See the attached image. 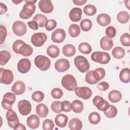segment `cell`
Returning <instances> with one entry per match:
<instances>
[{
    "label": "cell",
    "instance_id": "obj_1",
    "mask_svg": "<svg viewBox=\"0 0 130 130\" xmlns=\"http://www.w3.org/2000/svg\"><path fill=\"white\" fill-rule=\"evenodd\" d=\"M105 74V70L102 68H98L94 70L89 71L86 74L85 81L91 85L95 84L103 79Z\"/></svg>",
    "mask_w": 130,
    "mask_h": 130
},
{
    "label": "cell",
    "instance_id": "obj_2",
    "mask_svg": "<svg viewBox=\"0 0 130 130\" xmlns=\"http://www.w3.org/2000/svg\"><path fill=\"white\" fill-rule=\"evenodd\" d=\"M37 0L25 1V4L23 6L22 10L19 13V17L23 19L30 18L36 11L35 3Z\"/></svg>",
    "mask_w": 130,
    "mask_h": 130
},
{
    "label": "cell",
    "instance_id": "obj_3",
    "mask_svg": "<svg viewBox=\"0 0 130 130\" xmlns=\"http://www.w3.org/2000/svg\"><path fill=\"white\" fill-rule=\"evenodd\" d=\"M61 85L63 88L68 91H74L77 87V82L74 77L71 74L64 75L61 79Z\"/></svg>",
    "mask_w": 130,
    "mask_h": 130
},
{
    "label": "cell",
    "instance_id": "obj_4",
    "mask_svg": "<svg viewBox=\"0 0 130 130\" xmlns=\"http://www.w3.org/2000/svg\"><path fill=\"white\" fill-rule=\"evenodd\" d=\"M36 66L42 71H46L48 70L51 65V61L47 57L43 55H39L37 56L34 60Z\"/></svg>",
    "mask_w": 130,
    "mask_h": 130
},
{
    "label": "cell",
    "instance_id": "obj_5",
    "mask_svg": "<svg viewBox=\"0 0 130 130\" xmlns=\"http://www.w3.org/2000/svg\"><path fill=\"white\" fill-rule=\"evenodd\" d=\"M74 64L81 73L86 72L90 68V64L87 58L81 55H78L75 58Z\"/></svg>",
    "mask_w": 130,
    "mask_h": 130
},
{
    "label": "cell",
    "instance_id": "obj_6",
    "mask_svg": "<svg viewBox=\"0 0 130 130\" xmlns=\"http://www.w3.org/2000/svg\"><path fill=\"white\" fill-rule=\"evenodd\" d=\"M91 59L94 62L106 64L109 63L111 57L110 55L106 52L96 51L91 54Z\"/></svg>",
    "mask_w": 130,
    "mask_h": 130
},
{
    "label": "cell",
    "instance_id": "obj_7",
    "mask_svg": "<svg viewBox=\"0 0 130 130\" xmlns=\"http://www.w3.org/2000/svg\"><path fill=\"white\" fill-rule=\"evenodd\" d=\"M14 80V75L12 71L4 68L0 69V82L6 85L12 83Z\"/></svg>",
    "mask_w": 130,
    "mask_h": 130
},
{
    "label": "cell",
    "instance_id": "obj_8",
    "mask_svg": "<svg viewBox=\"0 0 130 130\" xmlns=\"http://www.w3.org/2000/svg\"><path fill=\"white\" fill-rule=\"evenodd\" d=\"M47 39L46 34L42 32L35 33L31 37V42L35 46L39 47L44 45Z\"/></svg>",
    "mask_w": 130,
    "mask_h": 130
},
{
    "label": "cell",
    "instance_id": "obj_9",
    "mask_svg": "<svg viewBox=\"0 0 130 130\" xmlns=\"http://www.w3.org/2000/svg\"><path fill=\"white\" fill-rule=\"evenodd\" d=\"M12 30L15 35L23 36L26 32V25L25 23L21 21H16L12 25Z\"/></svg>",
    "mask_w": 130,
    "mask_h": 130
},
{
    "label": "cell",
    "instance_id": "obj_10",
    "mask_svg": "<svg viewBox=\"0 0 130 130\" xmlns=\"http://www.w3.org/2000/svg\"><path fill=\"white\" fill-rule=\"evenodd\" d=\"M74 91L75 94L78 97L84 100L89 99L92 94L91 89L86 86L77 87Z\"/></svg>",
    "mask_w": 130,
    "mask_h": 130
},
{
    "label": "cell",
    "instance_id": "obj_11",
    "mask_svg": "<svg viewBox=\"0 0 130 130\" xmlns=\"http://www.w3.org/2000/svg\"><path fill=\"white\" fill-rule=\"evenodd\" d=\"M93 104L99 110L104 112L107 110L110 106L109 103L100 95L94 96L93 99Z\"/></svg>",
    "mask_w": 130,
    "mask_h": 130
},
{
    "label": "cell",
    "instance_id": "obj_12",
    "mask_svg": "<svg viewBox=\"0 0 130 130\" xmlns=\"http://www.w3.org/2000/svg\"><path fill=\"white\" fill-rule=\"evenodd\" d=\"M6 117L9 126L12 128H14L19 122L17 114L12 109L7 111L6 114Z\"/></svg>",
    "mask_w": 130,
    "mask_h": 130
},
{
    "label": "cell",
    "instance_id": "obj_13",
    "mask_svg": "<svg viewBox=\"0 0 130 130\" xmlns=\"http://www.w3.org/2000/svg\"><path fill=\"white\" fill-rule=\"evenodd\" d=\"M18 109L20 113L23 116L28 115L31 111V105L27 100H23L18 103Z\"/></svg>",
    "mask_w": 130,
    "mask_h": 130
},
{
    "label": "cell",
    "instance_id": "obj_14",
    "mask_svg": "<svg viewBox=\"0 0 130 130\" xmlns=\"http://www.w3.org/2000/svg\"><path fill=\"white\" fill-rule=\"evenodd\" d=\"M66 37L65 30L62 28H57L51 34L52 41L56 43H60L63 42Z\"/></svg>",
    "mask_w": 130,
    "mask_h": 130
},
{
    "label": "cell",
    "instance_id": "obj_15",
    "mask_svg": "<svg viewBox=\"0 0 130 130\" xmlns=\"http://www.w3.org/2000/svg\"><path fill=\"white\" fill-rule=\"evenodd\" d=\"M31 62L27 58H22L19 60L17 63V69L22 74H26L30 70Z\"/></svg>",
    "mask_w": 130,
    "mask_h": 130
},
{
    "label": "cell",
    "instance_id": "obj_16",
    "mask_svg": "<svg viewBox=\"0 0 130 130\" xmlns=\"http://www.w3.org/2000/svg\"><path fill=\"white\" fill-rule=\"evenodd\" d=\"M70 67L69 61L65 58L59 59L56 61L54 63L55 70L59 73H62L67 71Z\"/></svg>",
    "mask_w": 130,
    "mask_h": 130
},
{
    "label": "cell",
    "instance_id": "obj_17",
    "mask_svg": "<svg viewBox=\"0 0 130 130\" xmlns=\"http://www.w3.org/2000/svg\"><path fill=\"white\" fill-rule=\"evenodd\" d=\"M38 5L40 10L44 13H50L53 10V6L50 0H41Z\"/></svg>",
    "mask_w": 130,
    "mask_h": 130
},
{
    "label": "cell",
    "instance_id": "obj_18",
    "mask_svg": "<svg viewBox=\"0 0 130 130\" xmlns=\"http://www.w3.org/2000/svg\"><path fill=\"white\" fill-rule=\"evenodd\" d=\"M26 89L25 84L22 81H17L11 88L12 91L16 95L23 94Z\"/></svg>",
    "mask_w": 130,
    "mask_h": 130
},
{
    "label": "cell",
    "instance_id": "obj_19",
    "mask_svg": "<svg viewBox=\"0 0 130 130\" xmlns=\"http://www.w3.org/2000/svg\"><path fill=\"white\" fill-rule=\"evenodd\" d=\"M82 11L80 8L75 7L71 9L69 13L70 20L73 22L79 21L82 18Z\"/></svg>",
    "mask_w": 130,
    "mask_h": 130
},
{
    "label": "cell",
    "instance_id": "obj_20",
    "mask_svg": "<svg viewBox=\"0 0 130 130\" xmlns=\"http://www.w3.org/2000/svg\"><path fill=\"white\" fill-rule=\"evenodd\" d=\"M26 123L31 129H36L40 125V118L36 115H30L26 119Z\"/></svg>",
    "mask_w": 130,
    "mask_h": 130
},
{
    "label": "cell",
    "instance_id": "obj_21",
    "mask_svg": "<svg viewBox=\"0 0 130 130\" xmlns=\"http://www.w3.org/2000/svg\"><path fill=\"white\" fill-rule=\"evenodd\" d=\"M113 46V41L112 39L107 36L103 37L100 41L101 48L106 51L110 50Z\"/></svg>",
    "mask_w": 130,
    "mask_h": 130
},
{
    "label": "cell",
    "instance_id": "obj_22",
    "mask_svg": "<svg viewBox=\"0 0 130 130\" xmlns=\"http://www.w3.org/2000/svg\"><path fill=\"white\" fill-rule=\"evenodd\" d=\"M111 17L107 14L102 13L99 14L96 17V21L98 23L102 26H106L111 23Z\"/></svg>",
    "mask_w": 130,
    "mask_h": 130
},
{
    "label": "cell",
    "instance_id": "obj_23",
    "mask_svg": "<svg viewBox=\"0 0 130 130\" xmlns=\"http://www.w3.org/2000/svg\"><path fill=\"white\" fill-rule=\"evenodd\" d=\"M68 120V116L63 114L57 115L55 118V122L56 125L59 127H64L67 125Z\"/></svg>",
    "mask_w": 130,
    "mask_h": 130
},
{
    "label": "cell",
    "instance_id": "obj_24",
    "mask_svg": "<svg viewBox=\"0 0 130 130\" xmlns=\"http://www.w3.org/2000/svg\"><path fill=\"white\" fill-rule=\"evenodd\" d=\"M36 112L37 114L41 118L46 117L49 112V110L47 106L44 104H38L36 108Z\"/></svg>",
    "mask_w": 130,
    "mask_h": 130
},
{
    "label": "cell",
    "instance_id": "obj_25",
    "mask_svg": "<svg viewBox=\"0 0 130 130\" xmlns=\"http://www.w3.org/2000/svg\"><path fill=\"white\" fill-rule=\"evenodd\" d=\"M68 125L71 130H80L82 128V122L79 118H73L69 121Z\"/></svg>",
    "mask_w": 130,
    "mask_h": 130
},
{
    "label": "cell",
    "instance_id": "obj_26",
    "mask_svg": "<svg viewBox=\"0 0 130 130\" xmlns=\"http://www.w3.org/2000/svg\"><path fill=\"white\" fill-rule=\"evenodd\" d=\"M122 99V94L117 90H111L108 94V99L112 103H117Z\"/></svg>",
    "mask_w": 130,
    "mask_h": 130
},
{
    "label": "cell",
    "instance_id": "obj_27",
    "mask_svg": "<svg viewBox=\"0 0 130 130\" xmlns=\"http://www.w3.org/2000/svg\"><path fill=\"white\" fill-rule=\"evenodd\" d=\"M63 54L66 57H72L75 55L76 53V48L75 46L72 44L65 45L62 49Z\"/></svg>",
    "mask_w": 130,
    "mask_h": 130
},
{
    "label": "cell",
    "instance_id": "obj_28",
    "mask_svg": "<svg viewBox=\"0 0 130 130\" xmlns=\"http://www.w3.org/2000/svg\"><path fill=\"white\" fill-rule=\"evenodd\" d=\"M46 52L48 56L54 58L59 55L60 50L58 46L55 45H51L47 47Z\"/></svg>",
    "mask_w": 130,
    "mask_h": 130
},
{
    "label": "cell",
    "instance_id": "obj_29",
    "mask_svg": "<svg viewBox=\"0 0 130 130\" xmlns=\"http://www.w3.org/2000/svg\"><path fill=\"white\" fill-rule=\"evenodd\" d=\"M120 81L124 83H128L130 81V71L128 68H123L119 73Z\"/></svg>",
    "mask_w": 130,
    "mask_h": 130
},
{
    "label": "cell",
    "instance_id": "obj_30",
    "mask_svg": "<svg viewBox=\"0 0 130 130\" xmlns=\"http://www.w3.org/2000/svg\"><path fill=\"white\" fill-rule=\"evenodd\" d=\"M71 109L76 113H80L82 112L84 109V104L80 100H76L71 103Z\"/></svg>",
    "mask_w": 130,
    "mask_h": 130
},
{
    "label": "cell",
    "instance_id": "obj_31",
    "mask_svg": "<svg viewBox=\"0 0 130 130\" xmlns=\"http://www.w3.org/2000/svg\"><path fill=\"white\" fill-rule=\"evenodd\" d=\"M32 48L25 43L22 45L19 49V54L23 56H29L32 54Z\"/></svg>",
    "mask_w": 130,
    "mask_h": 130
},
{
    "label": "cell",
    "instance_id": "obj_32",
    "mask_svg": "<svg viewBox=\"0 0 130 130\" xmlns=\"http://www.w3.org/2000/svg\"><path fill=\"white\" fill-rule=\"evenodd\" d=\"M112 54L115 58L121 59L123 58L125 54V50L123 48L120 46L115 47L112 51Z\"/></svg>",
    "mask_w": 130,
    "mask_h": 130
},
{
    "label": "cell",
    "instance_id": "obj_33",
    "mask_svg": "<svg viewBox=\"0 0 130 130\" xmlns=\"http://www.w3.org/2000/svg\"><path fill=\"white\" fill-rule=\"evenodd\" d=\"M68 31L71 37L76 38L80 34V28L78 24H72L69 26Z\"/></svg>",
    "mask_w": 130,
    "mask_h": 130
},
{
    "label": "cell",
    "instance_id": "obj_34",
    "mask_svg": "<svg viewBox=\"0 0 130 130\" xmlns=\"http://www.w3.org/2000/svg\"><path fill=\"white\" fill-rule=\"evenodd\" d=\"M33 20L36 21L38 23L40 27H43L45 25V23L48 20L47 17L44 15L38 14L34 17Z\"/></svg>",
    "mask_w": 130,
    "mask_h": 130
},
{
    "label": "cell",
    "instance_id": "obj_35",
    "mask_svg": "<svg viewBox=\"0 0 130 130\" xmlns=\"http://www.w3.org/2000/svg\"><path fill=\"white\" fill-rule=\"evenodd\" d=\"M11 54L7 50H2L0 52V64L1 66L5 65L10 59Z\"/></svg>",
    "mask_w": 130,
    "mask_h": 130
},
{
    "label": "cell",
    "instance_id": "obj_36",
    "mask_svg": "<svg viewBox=\"0 0 130 130\" xmlns=\"http://www.w3.org/2000/svg\"><path fill=\"white\" fill-rule=\"evenodd\" d=\"M129 19V15L126 11H121L117 15V19L121 23L124 24L127 23Z\"/></svg>",
    "mask_w": 130,
    "mask_h": 130
},
{
    "label": "cell",
    "instance_id": "obj_37",
    "mask_svg": "<svg viewBox=\"0 0 130 130\" xmlns=\"http://www.w3.org/2000/svg\"><path fill=\"white\" fill-rule=\"evenodd\" d=\"M78 49L81 53L85 54H88L92 51L91 46L86 42L80 43L78 46Z\"/></svg>",
    "mask_w": 130,
    "mask_h": 130
},
{
    "label": "cell",
    "instance_id": "obj_38",
    "mask_svg": "<svg viewBox=\"0 0 130 130\" xmlns=\"http://www.w3.org/2000/svg\"><path fill=\"white\" fill-rule=\"evenodd\" d=\"M105 115L109 118H113L117 114V109L116 107L112 105H110L108 109L104 112Z\"/></svg>",
    "mask_w": 130,
    "mask_h": 130
},
{
    "label": "cell",
    "instance_id": "obj_39",
    "mask_svg": "<svg viewBox=\"0 0 130 130\" xmlns=\"http://www.w3.org/2000/svg\"><path fill=\"white\" fill-rule=\"evenodd\" d=\"M88 120L92 124H97L101 121V115L97 112H91L88 115Z\"/></svg>",
    "mask_w": 130,
    "mask_h": 130
},
{
    "label": "cell",
    "instance_id": "obj_40",
    "mask_svg": "<svg viewBox=\"0 0 130 130\" xmlns=\"http://www.w3.org/2000/svg\"><path fill=\"white\" fill-rule=\"evenodd\" d=\"M92 23L90 20L88 19H84L80 22V27L81 29L84 31H88L92 27Z\"/></svg>",
    "mask_w": 130,
    "mask_h": 130
},
{
    "label": "cell",
    "instance_id": "obj_41",
    "mask_svg": "<svg viewBox=\"0 0 130 130\" xmlns=\"http://www.w3.org/2000/svg\"><path fill=\"white\" fill-rule=\"evenodd\" d=\"M84 13L87 16H93L96 13V8L93 5H87L83 8Z\"/></svg>",
    "mask_w": 130,
    "mask_h": 130
},
{
    "label": "cell",
    "instance_id": "obj_42",
    "mask_svg": "<svg viewBox=\"0 0 130 130\" xmlns=\"http://www.w3.org/2000/svg\"><path fill=\"white\" fill-rule=\"evenodd\" d=\"M32 100L37 103L42 102L44 99V93L40 90H37L33 92L31 95Z\"/></svg>",
    "mask_w": 130,
    "mask_h": 130
},
{
    "label": "cell",
    "instance_id": "obj_43",
    "mask_svg": "<svg viewBox=\"0 0 130 130\" xmlns=\"http://www.w3.org/2000/svg\"><path fill=\"white\" fill-rule=\"evenodd\" d=\"M121 44L126 47L130 46V35L128 33H124L122 34L120 38Z\"/></svg>",
    "mask_w": 130,
    "mask_h": 130
},
{
    "label": "cell",
    "instance_id": "obj_44",
    "mask_svg": "<svg viewBox=\"0 0 130 130\" xmlns=\"http://www.w3.org/2000/svg\"><path fill=\"white\" fill-rule=\"evenodd\" d=\"M54 127V122L49 119H46L43 122V128L44 130H52Z\"/></svg>",
    "mask_w": 130,
    "mask_h": 130
},
{
    "label": "cell",
    "instance_id": "obj_45",
    "mask_svg": "<svg viewBox=\"0 0 130 130\" xmlns=\"http://www.w3.org/2000/svg\"><path fill=\"white\" fill-rule=\"evenodd\" d=\"M51 96L55 99H59L63 95V91L59 88H54L51 91Z\"/></svg>",
    "mask_w": 130,
    "mask_h": 130
},
{
    "label": "cell",
    "instance_id": "obj_46",
    "mask_svg": "<svg viewBox=\"0 0 130 130\" xmlns=\"http://www.w3.org/2000/svg\"><path fill=\"white\" fill-rule=\"evenodd\" d=\"M61 103L60 101H54L51 105V108L53 112L55 113H60L62 112L61 109Z\"/></svg>",
    "mask_w": 130,
    "mask_h": 130
},
{
    "label": "cell",
    "instance_id": "obj_47",
    "mask_svg": "<svg viewBox=\"0 0 130 130\" xmlns=\"http://www.w3.org/2000/svg\"><path fill=\"white\" fill-rule=\"evenodd\" d=\"M25 44V43L21 40H17L14 42L12 45V49L13 51L16 54H19V49L21 46Z\"/></svg>",
    "mask_w": 130,
    "mask_h": 130
},
{
    "label": "cell",
    "instance_id": "obj_48",
    "mask_svg": "<svg viewBox=\"0 0 130 130\" xmlns=\"http://www.w3.org/2000/svg\"><path fill=\"white\" fill-rule=\"evenodd\" d=\"M56 22L54 19H51L48 20L45 23V28L48 31H51L56 27Z\"/></svg>",
    "mask_w": 130,
    "mask_h": 130
},
{
    "label": "cell",
    "instance_id": "obj_49",
    "mask_svg": "<svg viewBox=\"0 0 130 130\" xmlns=\"http://www.w3.org/2000/svg\"><path fill=\"white\" fill-rule=\"evenodd\" d=\"M14 103L7 98H3L2 101V106L4 109L7 110H9L11 109H12L13 104Z\"/></svg>",
    "mask_w": 130,
    "mask_h": 130
},
{
    "label": "cell",
    "instance_id": "obj_50",
    "mask_svg": "<svg viewBox=\"0 0 130 130\" xmlns=\"http://www.w3.org/2000/svg\"><path fill=\"white\" fill-rule=\"evenodd\" d=\"M105 33L107 37L112 39L114 38L116 36V30L114 26H109L106 29Z\"/></svg>",
    "mask_w": 130,
    "mask_h": 130
},
{
    "label": "cell",
    "instance_id": "obj_51",
    "mask_svg": "<svg viewBox=\"0 0 130 130\" xmlns=\"http://www.w3.org/2000/svg\"><path fill=\"white\" fill-rule=\"evenodd\" d=\"M7 28L4 25L1 24L0 25V36H1V39H0V43L1 44H2L5 41L6 38L7 37Z\"/></svg>",
    "mask_w": 130,
    "mask_h": 130
},
{
    "label": "cell",
    "instance_id": "obj_52",
    "mask_svg": "<svg viewBox=\"0 0 130 130\" xmlns=\"http://www.w3.org/2000/svg\"><path fill=\"white\" fill-rule=\"evenodd\" d=\"M61 109L62 111L69 112L71 110V104L68 101H63L61 103Z\"/></svg>",
    "mask_w": 130,
    "mask_h": 130
},
{
    "label": "cell",
    "instance_id": "obj_53",
    "mask_svg": "<svg viewBox=\"0 0 130 130\" xmlns=\"http://www.w3.org/2000/svg\"><path fill=\"white\" fill-rule=\"evenodd\" d=\"M97 88L99 90L104 91L107 90L109 88V84L107 82L103 81L98 84Z\"/></svg>",
    "mask_w": 130,
    "mask_h": 130
},
{
    "label": "cell",
    "instance_id": "obj_54",
    "mask_svg": "<svg viewBox=\"0 0 130 130\" xmlns=\"http://www.w3.org/2000/svg\"><path fill=\"white\" fill-rule=\"evenodd\" d=\"M27 25L29 27L34 30H38L39 29V25L38 23L35 21L32 20L27 22Z\"/></svg>",
    "mask_w": 130,
    "mask_h": 130
},
{
    "label": "cell",
    "instance_id": "obj_55",
    "mask_svg": "<svg viewBox=\"0 0 130 130\" xmlns=\"http://www.w3.org/2000/svg\"><path fill=\"white\" fill-rule=\"evenodd\" d=\"M3 98H7L11 101H12L14 103L16 101V96L15 94L12 93L11 92H7L3 96Z\"/></svg>",
    "mask_w": 130,
    "mask_h": 130
},
{
    "label": "cell",
    "instance_id": "obj_56",
    "mask_svg": "<svg viewBox=\"0 0 130 130\" xmlns=\"http://www.w3.org/2000/svg\"><path fill=\"white\" fill-rule=\"evenodd\" d=\"M8 10L7 7L6 5L2 3H0V14L3 15L5 14Z\"/></svg>",
    "mask_w": 130,
    "mask_h": 130
},
{
    "label": "cell",
    "instance_id": "obj_57",
    "mask_svg": "<svg viewBox=\"0 0 130 130\" xmlns=\"http://www.w3.org/2000/svg\"><path fill=\"white\" fill-rule=\"evenodd\" d=\"M86 2V0H73V3L74 5L78 6H83Z\"/></svg>",
    "mask_w": 130,
    "mask_h": 130
},
{
    "label": "cell",
    "instance_id": "obj_58",
    "mask_svg": "<svg viewBox=\"0 0 130 130\" xmlns=\"http://www.w3.org/2000/svg\"><path fill=\"white\" fill-rule=\"evenodd\" d=\"M15 130H16V129H19V130H26V127L25 126L22 124V123H18L15 126V127L13 128Z\"/></svg>",
    "mask_w": 130,
    "mask_h": 130
},
{
    "label": "cell",
    "instance_id": "obj_59",
    "mask_svg": "<svg viewBox=\"0 0 130 130\" xmlns=\"http://www.w3.org/2000/svg\"><path fill=\"white\" fill-rule=\"evenodd\" d=\"M124 3H125V6L127 7V8L128 10H130V8H129V3H130V1H129V0H128V1H124Z\"/></svg>",
    "mask_w": 130,
    "mask_h": 130
},
{
    "label": "cell",
    "instance_id": "obj_60",
    "mask_svg": "<svg viewBox=\"0 0 130 130\" xmlns=\"http://www.w3.org/2000/svg\"><path fill=\"white\" fill-rule=\"evenodd\" d=\"M12 2L13 3H14L15 4L18 5V4H19V3L22 2L23 1H12Z\"/></svg>",
    "mask_w": 130,
    "mask_h": 130
}]
</instances>
